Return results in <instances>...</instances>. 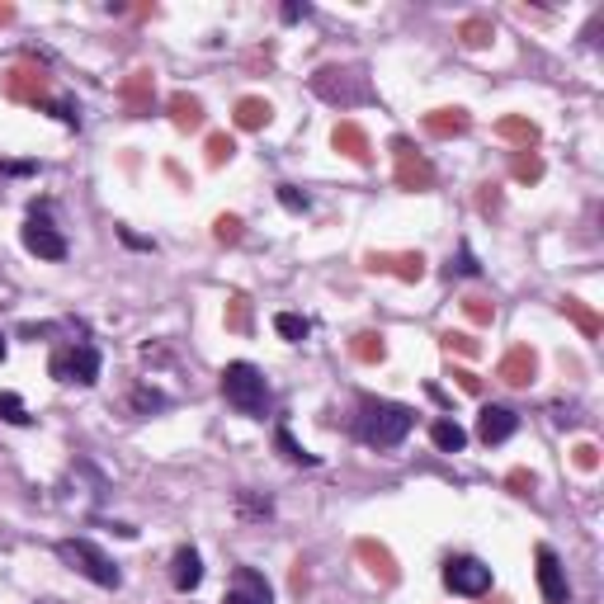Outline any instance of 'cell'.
I'll return each mask as SVG.
<instances>
[{
	"instance_id": "obj_1",
	"label": "cell",
	"mask_w": 604,
	"mask_h": 604,
	"mask_svg": "<svg viewBox=\"0 0 604 604\" xmlns=\"http://www.w3.org/2000/svg\"><path fill=\"white\" fill-rule=\"evenodd\" d=\"M415 430V411L401 407V401H373L364 397L359 401V415H355V434L368 444V449H397L407 434Z\"/></svg>"
},
{
	"instance_id": "obj_2",
	"label": "cell",
	"mask_w": 604,
	"mask_h": 604,
	"mask_svg": "<svg viewBox=\"0 0 604 604\" xmlns=\"http://www.w3.org/2000/svg\"><path fill=\"white\" fill-rule=\"evenodd\" d=\"M222 397L227 407H237L241 415H264V401H270V382H264V373L256 364H227L222 368Z\"/></svg>"
},
{
	"instance_id": "obj_3",
	"label": "cell",
	"mask_w": 604,
	"mask_h": 604,
	"mask_svg": "<svg viewBox=\"0 0 604 604\" xmlns=\"http://www.w3.org/2000/svg\"><path fill=\"white\" fill-rule=\"evenodd\" d=\"M57 558H62V566H71V572H80V576L95 581V585H105V591H119V585H123V572L95 543H86V539H62L57 543Z\"/></svg>"
},
{
	"instance_id": "obj_4",
	"label": "cell",
	"mask_w": 604,
	"mask_h": 604,
	"mask_svg": "<svg viewBox=\"0 0 604 604\" xmlns=\"http://www.w3.org/2000/svg\"><path fill=\"white\" fill-rule=\"evenodd\" d=\"M312 90L326 99L335 109H349V105H364V99H373L368 90V80L359 71H349V66H322V71L312 76Z\"/></svg>"
},
{
	"instance_id": "obj_5",
	"label": "cell",
	"mask_w": 604,
	"mask_h": 604,
	"mask_svg": "<svg viewBox=\"0 0 604 604\" xmlns=\"http://www.w3.org/2000/svg\"><path fill=\"white\" fill-rule=\"evenodd\" d=\"M99 368H105V359H99V349L86 345V340L66 345V349H57V355L47 359V373H53L57 382H80V388H95Z\"/></svg>"
},
{
	"instance_id": "obj_6",
	"label": "cell",
	"mask_w": 604,
	"mask_h": 604,
	"mask_svg": "<svg viewBox=\"0 0 604 604\" xmlns=\"http://www.w3.org/2000/svg\"><path fill=\"white\" fill-rule=\"evenodd\" d=\"M444 585H449L453 595H463V600H477V595L491 591V566L477 562V558H449Z\"/></svg>"
},
{
	"instance_id": "obj_7",
	"label": "cell",
	"mask_w": 604,
	"mask_h": 604,
	"mask_svg": "<svg viewBox=\"0 0 604 604\" xmlns=\"http://www.w3.org/2000/svg\"><path fill=\"white\" fill-rule=\"evenodd\" d=\"M392 156H397V184H401V189L415 194V189H430V184H434V165H430L407 138L392 142Z\"/></svg>"
},
{
	"instance_id": "obj_8",
	"label": "cell",
	"mask_w": 604,
	"mask_h": 604,
	"mask_svg": "<svg viewBox=\"0 0 604 604\" xmlns=\"http://www.w3.org/2000/svg\"><path fill=\"white\" fill-rule=\"evenodd\" d=\"M20 237H24V250H29V256H38V260H66V237H62L53 222H47V217L33 213Z\"/></svg>"
},
{
	"instance_id": "obj_9",
	"label": "cell",
	"mask_w": 604,
	"mask_h": 604,
	"mask_svg": "<svg viewBox=\"0 0 604 604\" xmlns=\"http://www.w3.org/2000/svg\"><path fill=\"white\" fill-rule=\"evenodd\" d=\"M0 90L10 99H20V105H47V76L33 71V66H10L0 76Z\"/></svg>"
},
{
	"instance_id": "obj_10",
	"label": "cell",
	"mask_w": 604,
	"mask_h": 604,
	"mask_svg": "<svg viewBox=\"0 0 604 604\" xmlns=\"http://www.w3.org/2000/svg\"><path fill=\"white\" fill-rule=\"evenodd\" d=\"M222 604H274V591H270V581H264L256 566H237Z\"/></svg>"
},
{
	"instance_id": "obj_11",
	"label": "cell",
	"mask_w": 604,
	"mask_h": 604,
	"mask_svg": "<svg viewBox=\"0 0 604 604\" xmlns=\"http://www.w3.org/2000/svg\"><path fill=\"white\" fill-rule=\"evenodd\" d=\"M496 378H500V382H510V388H529V382L539 378V355H533L529 345L506 349V359L496 364Z\"/></svg>"
},
{
	"instance_id": "obj_12",
	"label": "cell",
	"mask_w": 604,
	"mask_h": 604,
	"mask_svg": "<svg viewBox=\"0 0 604 604\" xmlns=\"http://www.w3.org/2000/svg\"><path fill=\"white\" fill-rule=\"evenodd\" d=\"M331 147L340 151V156H349L355 165H368V161H373V142H368V132H364L355 119H340V123H335Z\"/></svg>"
},
{
	"instance_id": "obj_13",
	"label": "cell",
	"mask_w": 604,
	"mask_h": 604,
	"mask_svg": "<svg viewBox=\"0 0 604 604\" xmlns=\"http://www.w3.org/2000/svg\"><path fill=\"white\" fill-rule=\"evenodd\" d=\"M368 270H373V274H397L401 283H421L425 279V256H421V250H415V256H411V250H407V256H388V250L378 256V250H373V256H368Z\"/></svg>"
},
{
	"instance_id": "obj_14",
	"label": "cell",
	"mask_w": 604,
	"mask_h": 604,
	"mask_svg": "<svg viewBox=\"0 0 604 604\" xmlns=\"http://www.w3.org/2000/svg\"><path fill=\"white\" fill-rule=\"evenodd\" d=\"M515 430H519V415L510 407H482V415H477V440L482 444H506Z\"/></svg>"
},
{
	"instance_id": "obj_15",
	"label": "cell",
	"mask_w": 604,
	"mask_h": 604,
	"mask_svg": "<svg viewBox=\"0 0 604 604\" xmlns=\"http://www.w3.org/2000/svg\"><path fill=\"white\" fill-rule=\"evenodd\" d=\"M539 585H543L548 604H572L566 572H562V562H558V552H552V548H539Z\"/></svg>"
},
{
	"instance_id": "obj_16",
	"label": "cell",
	"mask_w": 604,
	"mask_h": 604,
	"mask_svg": "<svg viewBox=\"0 0 604 604\" xmlns=\"http://www.w3.org/2000/svg\"><path fill=\"white\" fill-rule=\"evenodd\" d=\"M151 99H156V86H151V71H132L123 80V105L132 119H147L151 113Z\"/></svg>"
},
{
	"instance_id": "obj_17",
	"label": "cell",
	"mask_w": 604,
	"mask_h": 604,
	"mask_svg": "<svg viewBox=\"0 0 604 604\" xmlns=\"http://www.w3.org/2000/svg\"><path fill=\"white\" fill-rule=\"evenodd\" d=\"M171 581H175V591H180V595L198 591V581H204V558H198L194 548H180V552H175V562H171Z\"/></svg>"
},
{
	"instance_id": "obj_18",
	"label": "cell",
	"mask_w": 604,
	"mask_h": 604,
	"mask_svg": "<svg viewBox=\"0 0 604 604\" xmlns=\"http://www.w3.org/2000/svg\"><path fill=\"white\" fill-rule=\"evenodd\" d=\"M355 552L368 562V572H373L382 585H397V562H392V552L382 548V543H373V539H359V543H355Z\"/></svg>"
},
{
	"instance_id": "obj_19",
	"label": "cell",
	"mask_w": 604,
	"mask_h": 604,
	"mask_svg": "<svg viewBox=\"0 0 604 604\" xmlns=\"http://www.w3.org/2000/svg\"><path fill=\"white\" fill-rule=\"evenodd\" d=\"M270 119H274V105H270V99H260V95L237 99V128H241V132H260Z\"/></svg>"
},
{
	"instance_id": "obj_20",
	"label": "cell",
	"mask_w": 604,
	"mask_h": 604,
	"mask_svg": "<svg viewBox=\"0 0 604 604\" xmlns=\"http://www.w3.org/2000/svg\"><path fill=\"white\" fill-rule=\"evenodd\" d=\"M171 123H175L180 132H194V128H204V105H198L194 95L175 90V95H171Z\"/></svg>"
},
{
	"instance_id": "obj_21",
	"label": "cell",
	"mask_w": 604,
	"mask_h": 604,
	"mask_svg": "<svg viewBox=\"0 0 604 604\" xmlns=\"http://www.w3.org/2000/svg\"><path fill=\"white\" fill-rule=\"evenodd\" d=\"M467 113L463 109H434L425 113V132H434V138H458V132H467Z\"/></svg>"
},
{
	"instance_id": "obj_22",
	"label": "cell",
	"mask_w": 604,
	"mask_h": 604,
	"mask_svg": "<svg viewBox=\"0 0 604 604\" xmlns=\"http://www.w3.org/2000/svg\"><path fill=\"white\" fill-rule=\"evenodd\" d=\"M496 132H500L506 142H515L519 151H529L533 142H539V123L519 119V113H510V119H500V123H496Z\"/></svg>"
},
{
	"instance_id": "obj_23",
	"label": "cell",
	"mask_w": 604,
	"mask_h": 604,
	"mask_svg": "<svg viewBox=\"0 0 604 604\" xmlns=\"http://www.w3.org/2000/svg\"><path fill=\"white\" fill-rule=\"evenodd\" d=\"M430 440H434V449H440V453H463L467 430H463L458 421H434V425H430Z\"/></svg>"
},
{
	"instance_id": "obj_24",
	"label": "cell",
	"mask_w": 604,
	"mask_h": 604,
	"mask_svg": "<svg viewBox=\"0 0 604 604\" xmlns=\"http://www.w3.org/2000/svg\"><path fill=\"white\" fill-rule=\"evenodd\" d=\"M458 38H463V47H486V43L496 38V29H491V20L473 14V20H463V24H458Z\"/></svg>"
},
{
	"instance_id": "obj_25",
	"label": "cell",
	"mask_w": 604,
	"mask_h": 604,
	"mask_svg": "<svg viewBox=\"0 0 604 604\" xmlns=\"http://www.w3.org/2000/svg\"><path fill=\"white\" fill-rule=\"evenodd\" d=\"M355 359L359 364H382V355H388V345H382V335L378 331H364V335H355Z\"/></svg>"
},
{
	"instance_id": "obj_26",
	"label": "cell",
	"mask_w": 604,
	"mask_h": 604,
	"mask_svg": "<svg viewBox=\"0 0 604 604\" xmlns=\"http://www.w3.org/2000/svg\"><path fill=\"white\" fill-rule=\"evenodd\" d=\"M274 449H279V453H283V458H289V463H302V467H316V453H307V449H302V444H298V440H293V434H289V430H283V425L274 430Z\"/></svg>"
},
{
	"instance_id": "obj_27",
	"label": "cell",
	"mask_w": 604,
	"mask_h": 604,
	"mask_svg": "<svg viewBox=\"0 0 604 604\" xmlns=\"http://www.w3.org/2000/svg\"><path fill=\"white\" fill-rule=\"evenodd\" d=\"M562 312H566V316H572V322L581 326V335H591V340L600 335V316H595L591 307H585L581 298H566V302H562Z\"/></svg>"
},
{
	"instance_id": "obj_28",
	"label": "cell",
	"mask_w": 604,
	"mask_h": 604,
	"mask_svg": "<svg viewBox=\"0 0 604 604\" xmlns=\"http://www.w3.org/2000/svg\"><path fill=\"white\" fill-rule=\"evenodd\" d=\"M510 171H515V180H519V184H533V180H543V161L533 156V151H515Z\"/></svg>"
},
{
	"instance_id": "obj_29",
	"label": "cell",
	"mask_w": 604,
	"mask_h": 604,
	"mask_svg": "<svg viewBox=\"0 0 604 604\" xmlns=\"http://www.w3.org/2000/svg\"><path fill=\"white\" fill-rule=\"evenodd\" d=\"M0 421H10V425H29L33 421L20 392H0Z\"/></svg>"
},
{
	"instance_id": "obj_30",
	"label": "cell",
	"mask_w": 604,
	"mask_h": 604,
	"mask_svg": "<svg viewBox=\"0 0 604 604\" xmlns=\"http://www.w3.org/2000/svg\"><path fill=\"white\" fill-rule=\"evenodd\" d=\"M274 331L283 335V340H307V316H298V312H279L274 316Z\"/></svg>"
},
{
	"instance_id": "obj_31",
	"label": "cell",
	"mask_w": 604,
	"mask_h": 604,
	"mask_svg": "<svg viewBox=\"0 0 604 604\" xmlns=\"http://www.w3.org/2000/svg\"><path fill=\"white\" fill-rule=\"evenodd\" d=\"M237 156V142H231V132H208V165H227Z\"/></svg>"
},
{
	"instance_id": "obj_32",
	"label": "cell",
	"mask_w": 604,
	"mask_h": 604,
	"mask_svg": "<svg viewBox=\"0 0 604 604\" xmlns=\"http://www.w3.org/2000/svg\"><path fill=\"white\" fill-rule=\"evenodd\" d=\"M213 237L222 241V246H237V241H241V217L222 213V217H217V222H213Z\"/></svg>"
},
{
	"instance_id": "obj_33",
	"label": "cell",
	"mask_w": 604,
	"mask_h": 604,
	"mask_svg": "<svg viewBox=\"0 0 604 604\" xmlns=\"http://www.w3.org/2000/svg\"><path fill=\"white\" fill-rule=\"evenodd\" d=\"M440 340H444V349H449V355H467V359L477 355V340H473V335H463V331H444Z\"/></svg>"
},
{
	"instance_id": "obj_34",
	"label": "cell",
	"mask_w": 604,
	"mask_h": 604,
	"mask_svg": "<svg viewBox=\"0 0 604 604\" xmlns=\"http://www.w3.org/2000/svg\"><path fill=\"white\" fill-rule=\"evenodd\" d=\"M463 312L473 316L477 326H491V322H496V302H486V298H467V302H463Z\"/></svg>"
},
{
	"instance_id": "obj_35",
	"label": "cell",
	"mask_w": 604,
	"mask_h": 604,
	"mask_svg": "<svg viewBox=\"0 0 604 604\" xmlns=\"http://www.w3.org/2000/svg\"><path fill=\"white\" fill-rule=\"evenodd\" d=\"M279 204L289 208V213H307V208H312V198L302 194V189H293V184H279Z\"/></svg>"
},
{
	"instance_id": "obj_36",
	"label": "cell",
	"mask_w": 604,
	"mask_h": 604,
	"mask_svg": "<svg viewBox=\"0 0 604 604\" xmlns=\"http://www.w3.org/2000/svg\"><path fill=\"white\" fill-rule=\"evenodd\" d=\"M227 326H231V331H246V326H250V302H246V298H231V302H227Z\"/></svg>"
},
{
	"instance_id": "obj_37",
	"label": "cell",
	"mask_w": 604,
	"mask_h": 604,
	"mask_svg": "<svg viewBox=\"0 0 604 604\" xmlns=\"http://www.w3.org/2000/svg\"><path fill=\"white\" fill-rule=\"evenodd\" d=\"M132 407H138V411H161V407H165V392H156V388H138V392H132Z\"/></svg>"
},
{
	"instance_id": "obj_38",
	"label": "cell",
	"mask_w": 604,
	"mask_h": 604,
	"mask_svg": "<svg viewBox=\"0 0 604 604\" xmlns=\"http://www.w3.org/2000/svg\"><path fill=\"white\" fill-rule=\"evenodd\" d=\"M572 463L581 467V473H595V467H600V449L595 444H576L572 449Z\"/></svg>"
},
{
	"instance_id": "obj_39",
	"label": "cell",
	"mask_w": 604,
	"mask_h": 604,
	"mask_svg": "<svg viewBox=\"0 0 604 604\" xmlns=\"http://www.w3.org/2000/svg\"><path fill=\"white\" fill-rule=\"evenodd\" d=\"M506 482L515 486V496H529V491H533V473H524V467H515Z\"/></svg>"
},
{
	"instance_id": "obj_40",
	"label": "cell",
	"mask_w": 604,
	"mask_h": 604,
	"mask_svg": "<svg viewBox=\"0 0 604 604\" xmlns=\"http://www.w3.org/2000/svg\"><path fill=\"white\" fill-rule=\"evenodd\" d=\"M453 270H458V274H482V264L473 260V250L463 246V250H458V264H449V274H453Z\"/></svg>"
},
{
	"instance_id": "obj_41",
	"label": "cell",
	"mask_w": 604,
	"mask_h": 604,
	"mask_svg": "<svg viewBox=\"0 0 604 604\" xmlns=\"http://www.w3.org/2000/svg\"><path fill=\"white\" fill-rule=\"evenodd\" d=\"M453 378H458V388H463V392H473V397L482 392V378L473 373V368H458V373H453Z\"/></svg>"
},
{
	"instance_id": "obj_42",
	"label": "cell",
	"mask_w": 604,
	"mask_h": 604,
	"mask_svg": "<svg viewBox=\"0 0 604 604\" xmlns=\"http://www.w3.org/2000/svg\"><path fill=\"white\" fill-rule=\"evenodd\" d=\"M5 175H33V161H0Z\"/></svg>"
},
{
	"instance_id": "obj_43",
	"label": "cell",
	"mask_w": 604,
	"mask_h": 604,
	"mask_svg": "<svg viewBox=\"0 0 604 604\" xmlns=\"http://www.w3.org/2000/svg\"><path fill=\"white\" fill-rule=\"evenodd\" d=\"M307 14H312V5H283V20H289V24L307 20Z\"/></svg>"
},
{
	"instance_id": "obj_44",
	"label": "cell",
	"mask_w": 604,
	"mask_h": 604,
	"mask_svg": "<svg viewBox=\"0 0 604 604\" xmlns=\"http://www.w3.org/2000/svg\"><path fill=\"white\" fill-rule=\"evenodd\" d=\"M14 20V5H0V24H10Z\"/></svg>"
},
{
	"instance_id": "obj_45",
	"label": "cell",
	"mask_w": 604,
	"mask_h": 604,
	"mask_svg": "<svg viewBox=\"0 0 604 604\" xmlns=\"http://www.w3.org/2000/svg\"><path fill=\"white\" fill-rule=\"evenodd\" d=\"M0 359H5V335H0Z\"/></svg>"
}]
</instances>
